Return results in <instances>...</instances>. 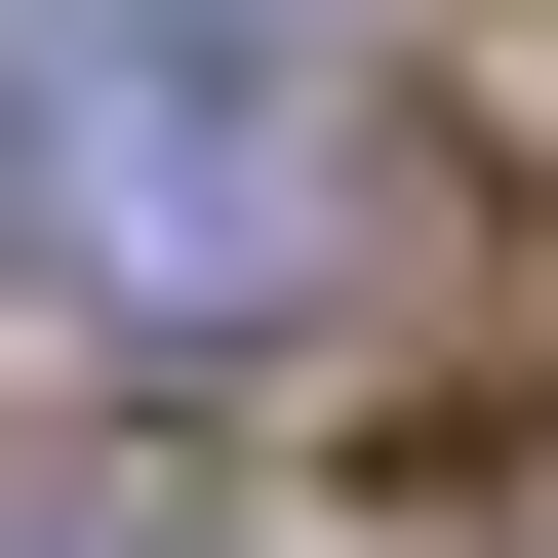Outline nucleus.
<instances>
[{
  "label": "nucleus",
  "instance_id": "f257e3e1",
  "mask_svg": "<svg viewBox=\"0 0 558 558\" xmlns=\"http://www.w3.org/2000/svg\"><path fill=\"white\" fill-rule=\"evenodd\" d=\"M0 240L160 360L319 319L360 279V40L319 0H0Z\"/></svg>",
  "mask_w": 558,
  "mask_h": 558
},
{
  "label": "nucleus",
  "instance_id": "f03ea898",
  "mask_svg": "<svg viewBox=\"0 0 558 558\" xmlns=\"http://www.w3.org/2000/svg\"><path fill=\"white\" fill-rule=\"evenodd\" d=\"M0 558H240V519H0Z\"/></svg>",
  "mask_w": 558,
  "mask_h": 558
}]
</instances>
